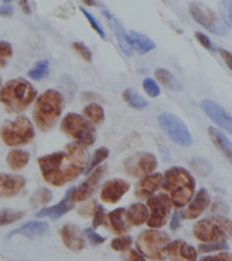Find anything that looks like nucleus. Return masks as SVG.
<instances>
[{"label": "nucleus", "mask_w": 232, "mask_h": 261, "mask_svg": "<svg viewBox=\"0 0 232 261\" xmlns=\"http://www.w3.org/2000/svg\"><path fill=\"white\" fill-rule=\"evenodd\" d=\"M42 178L50 185L63 187L76 179L89 166V154L84 147L69 143L64 150L38 158Z\"/></svg>", "instance_id": "obj_1"}, {"label": "nucleus", "mask_w": 232, "mask_h": 261, "mask_svg": "<svg viewBox=\"0 0 232 261\" xmlns=\"http://www.w3.org/2000/svg\"><path fill=\"white\" fill-rule=\"evenodd\" d=\"M168 193L171 205L177 208L185 207L194 196L195 181L183 167H171L163 175L162 187Z\"/></svg>", "instance_id": "obj_2"}, {"label": "nucleus", "mask_w": 232, "mask_h": 261, "mask_svg": "<svg viewBox=\"0 0 232 261\" xmlns=\"http://www.w3.org/2000/svg\"><path fill=\"white\" fill-rule=\"evenodd\" d=\"M64 108V98L57 90H46L37 98L33 117L41 130H50L56 125Z\"/></svg>", "instance_id": "obj_3"}, {"label": "nucleus", "mask_w": 232, "mask_h": 261, "mask_svg": "<svg viewBox=\"0 0 232 261\" xmlns=\"http://www.w3.org/2000/svg\"><path fill=\"white\" fill-rule=\"evenodd\" d=\"M37 97L36 89L26 79L18 77L7 82L0 89V102L8 112L18 113L27 108Z\"/></svg>", "instance_id": "obj_4"}, {"label": "nucleus", "mask_w": 232, "mask_h": 261, "mask_svg": "<svg viewBox=\"0 0 232 261\" xmlns=\"http://www.w3.org/2000/svg\"><path fill=\"white\" fill-rule=\"evenodd\" d=\"M231 220L223 216H212L197 222L193 234L204 244H211L217 241H225L231 236Z\"/></svg>", "instance_id": "obj_5"}, {"label": "nucleus", "mask_w": 232, "mask_h": 261, "mask_svg": "<svg viewBox=\"0 0 232 261\" xmlns=\"http://www.w3.org/2000/svg\"><path fill=\"white\" fill-rule=\"evenodd\" d=\"M0 138L10 147L24 146L34 139V126L27 117L19 116L4 122L0 128Z\"/></svg>", "instance_id": "obj_6"}, {"label": "nucleus", "mask_w": 232, "mask_h": 261, "mask_svg": "<svg viewBox=\"0 0 232 261\" xmlns=\"http://www.w3.org/2000/svg\"><path fill=\"white\" fill-rule=\"evenodd\" d=\"M170 244V237L160 230H146L138 236L136 245L142 256L151 260L163 261L166 258V246Z\"/></svg>", "instance_id": "obj_7"}, {"label": "nucleus", "mask_w": 232, "mask_h": 261, "mask_svg": "<svg viewBox=\"0 0 232 261\" xmlns=\"http://www.w3.org/2000/svg\"><path fill=\"white\" fill-rule=\"evenodd\" d=\"M61 129L67 135H69L71 138L75 139L79 146L84 147V148L93 146L97 139L95 128L93 124L77 113L67 114L61 122Z\"/></svg>", "instance_id": "obj_8"}, {"label": "nucleus", "mask_w": 232, "mask_h": 261, "mask_svg": "<svg viewBox=\"0 0 232 261\" xmlns=\"http://www.w3.org/2000/svg\"><path fill=\"white\" fill-rule=\"evenodd\" d=\"M158 122L172 142L183 147L191 146L193 138H191L187 126L185 125V122L178 116L166 112V113L159 114Z\"/></svg>", "instance_id": "obj_9"}, {"label": "nucleus", "mask_w": 232, "mask_h": 261, "mask_svg": "<svg viewBox=\"0 0 232 261\" xmlns=\"http://www.w3.org/2000/svg\"><path fill=\"white\" fill-rule=\"evenodd\" d=\"M190 14L199 24H202L204 28L208 29L209 32L217 36H225L228 33V28L223 23V20L220 19L217 14H216L212 8L202 3H191L190 7Z\"/></svg>", "instance_id": "obj_10"}, {"label": "nucleus", "mask_w": 232, "mask_h": 261, "mask_svg": "<svg viewBox=\"0 0 232 261\" xmlns=\"http://www.w3.org/2000/svg\"><path fill=\"white\" fill-rule=\"evenodd\" d=\"M158 161L151 152H137L124 162V170L132 177H146L156 170Z\"/></svg>", "instance_id": "obj_11"}, {"label": "nucleus", "mask_w": 232, "mask_h": 261, "mask_svg": "<svg viewBox=\"0 0 232 261\" xmlns=\"http://www.w3.org/2000/svg\"><path fill=\"white\" fill-rule=\"evenodd\" d=\"M147 205L150 207L151 215L148 216L147 224L148 227L160 228L167 223V218L171 212V201L166 195H156L151 196Z\"/></svg>", "instance_id": "obj_12"}, {"label": "nucleus", "mask_w": 232, "mask_h": 261, "mask_svg": "<svg viewBox=\"0 0 232 261\" xmlns=\"http://www.w3.org/2000/svg\"><path fill=\"white\" fill-rule=\"evenodd\" d=\"M107 171V166L103 165V166H99L97 169H94L90 175L87 177L84 182L81 184L79 188H75V191L72 193V200L73 203L75 201H84L89 197L94 195V192L97 191L98 185H99V181L103 178V175L106 174Z\"/></svg>", "instance_id": "obj_13"}, {"label": "nucleus", "mask_w": 232, "mask_h": 261, "mask_svg": "<svg viewBox=\"0 0 232 261\" xmlns=\"http://www.w3.org/2000/svg\"><path fill=\"white\" fill-rule=\"evenodd\" d=\"M201 108H202L205 114L211 118L212 121H215L217 125L224 128L227 132H232L231 116L219 103H216V102L211 101V99H204V101H201Z\"/></svg>", "instance_id": "obj_14"}, {"label": "nucleus", "mask_w": 232, "mask_h": 261, "mask_svg": "<svg viewBox=\"0 0 232 261\" xmlns=\"http://www.w3.org/2000/svg\"><path fill=\"white\" fill-rule=\"evenodd\" d=\"M129 182L121 178L109 179L105 185L102 187L101 199L107 204H115L122 199V196L129 191Z\"/></svg>", "instance_id": "obj_15"}, {"label": "nucleus", "mask_w": 232, "mask_h": 261, "mask_svg": "<svg viewBox=\"0 0 232 261\" xmlns=\"http://www.w3.org/2000/svg\"><path fill=\"white\" fill-rule=\"evenodd\" d=\"M166 257L170 261H197V250L182 240H177L166 246Z\"/></svg>", "instance_id": "obj_16"}, {"label": "nucleus", "mask_w": 232, "mask_h": 261, "mask_svg": "<svg viewBox=\"0 0 232 261\" xmlns=\"http://www.w3.org/2000/svg\"><path fill=\"white\" fill-rule=\"evenodd\" d=\"M60 236L65 246L72 252H81L85 248V241L76 224H64L61 228Z\"/></svg>", "instance_id": "obj_17"}, {"label": "nucleus", "mask_w": 232, "mask_h": 261, "mask_svg": "<svg viewBox=\"0 0 232 261\" xmlns=\"http://www.w3.org/2000/svg\"><path fill=\"white\" fill-rule=\"evenodd\" d=\"M26 185V179L18 174H3L0 173V197H14Z\"/></svg>", "instance_id": "obj_18"}, {"label": "nucleus", "mask_w": 232, "mask_h": 261, "mask_svg": "<svg viewBox=\"0 0 232 261\" xmlns=\"http://www.w3.org/2000/svg\"><path fill=\"white\" fill-rule=\"evenodd\" d=\"M162 181L163 175L160 173L142 177L136 187V196L138 199H150L151 196H154L155 192L162 187Z\"/></svg>", "instance_id": "obj_19"}, {"label": "nucleus", "mask_w": 232, "mask_h": 261, "mask_svg": "<svg viewBox=\"0 0 232 261\" xmlns=\"http://www.w3.org/2000/svg\"><path fill=\"white\" fill-rule=\"evenodd\" d=\"M103 15L106 16V19L109 22L110 28L113 29V32L114 34H115V37H117V41L118 44H120V48H121L122 52L125 53L126 56H132V55H133V49L130 46L129 38H128V33L125 32L124 26H122V24L118 22L117 18L114 15H111L109 11H106L105 10V11H103Z\"/></svg>", "instance_id": "obj_20"}, {"label": "nucleus", "mask_w": 232, "mask_h": 261, "mask_svg": "<svg viewBox=\"0 0 232 261\" xmlns=\"http://www.w3.org/2000/svg\"><path fill=\"white\" fill-rule=\"evenodd\" d=\"M73 191H75V188H71V189L67 192V195H65L64 199L61 200L59 204H56V205H53V207H46L44 208V210H41L40 212H37V218L48 216V218H52V219H57V218H60V216H63L64 214H67L69 210H72Z\"/></svg>", "instance_id": "obj_21"}, {"label": "nucleus", "mask_w": 232, "mask_h": 261, "mask_svg": "<svg viewBox=\"0 0 232 261\" xmlns=\"http://www.w3.org/2000/svg\"><path fill=\"white\" fill-rule=\"evenodd\" d=\"M211 204V197L208 193L207 189H199L198 193L194 196V199L191 200V203L189 204V207L185 211V216L187 219H195L202 214Z\"/></svg>", "instance_id": "obj_22"}, {"label": "nucleus", "mask_w": 232, "mask_h": 261, "mask_svg": "<svg viewBox=\"0 0 232 261\" xmlns=\"http://www.w3.org/2000/svg\"><path fill=\"white\" fill-rule=\"evenodd\" d=\"M49 232V226L46 222L42 220H33L28 223L20 226L19 228H16L14 231L8 234V237L14 236H22L27 237V238H36V237H42Z\"/></svg>", "instance_id": "obj_23"}, {"label": "nucleus", "mask_w": 232, "mask_h": 261, "mask_svg": "<svg viewBox=\"0 0 232 261\" xmlns=\"http://www.w3.org/2000/svg\"><path fill=\"white\" fill-rule=\"evenodd\" d=\"M125 220L132 226H141L148 220V208L141 203L130 205L125 210Z\"/></svg>", "instance_id": "obj_24"}, {"label": "nucleus", "mask_w": 232, "mask_h": 261, "mask_svg": "<svg viewBox=\"0 0 232 261\" xmlns=\"http://www.w3.org/2000/svg\"><path fill=\"white\" fill-rule=\"evenodd\" d=\"M128 38H129V44L132 46L133 50H137L138 53H148L151 50H154L156 48V45L151 38H148L147 36L141 34L138 32H129L128 34Z\"/></svg>", "instance_id": "obj_25"}, {"label": "nucleus", "mask_w": 232, "mask_h": 261, "mask_svg": "<svg viewBox=\"0 0 232 261\" xmlns=\"http://www.w3.org/2000/svg\"><path fill=\"white\" fill-rule=\"evenodd\" d=\"M124 218H125V210L124 208H117V210H114L107 215L110 227H111L114 234H117V236H124L125 232L130 230L129 224L126 223V220Z\"/></svg>", "instance_id": "obj_26"}, {"label": "nucleus", "mask_w": 232, "mask_h": 261, "mask_svg": "<svg viewBox=\"0 0 232 261\" xmlns=\"http://www.w3.org/2000/svg\"><path fill=\"white\" fill-rule=\"evenodd\" d=\"M209 135H211L212 140H213V143L216 144V147L219 148L221 152H223L225 156H227L228 159L232 158V144H231V140L225 136V135L221 132V130H219L217 128H213V126H211L209 128Z\"/></svg>", "instance_id": "obj_27"}, {"label": "nucleus", "mask_w": 232, "mask_h": 261, "mask_svg": "<svg viewBox=\"0 0 232 261\" xmlns=\"http://www.w3.org/2000/svg\"><path fill=\"white\" fill-rule=\"evenodd\" d=\"M30 154L23 150H11L7 155V165L12 170H22L27 166Z\"/></svg>", "instance_id": "obj_28"}, {"label": "nucleus", "mask_w": 232, "mask_h": 261, "mask_svg": "<svg viewBox=\"0 0 232 261\" xmlns=\"http://www.w3.org/2000/svg\"><path fill=\"white\" fill-rule=\"evenodd\" d=\"M155 76H156V79H158L163 86H166L167 89L174 90V91H178V90L182 89V87H181V83H179V82L175 79L174 75H172L170 71H167V69L158 68L155 71Z\"/></svg>", "instance_id": "obj_29"}, {"label": "nucleus", "mask_w": 232, "mask_h": 261, "mask_svg": "<svg viewBox=\"0 0 232 261\" xmlns=\"http://www.w3.org/2000/svg\"><path fill=\"white\" fill-rule=\"evenodd\" d=\"M122 97H124V99L126 101V103L129 106H132V108H134V109H144V108L148 106V102H147L146 99L133 89H126L125 91H124V95H122Z\"/></svg>", "instance_id": "obj_30"}, {"label": "nucleus", "mask_w": 232, "mask_h": 261, "mask_svg": "<svg viewBox=\"0 0 232 261\" xmlns=\"http://www.w3.org/2000/svg\"><path fill=\"white\" fill-rule=\"evenodd\" d=\"M84 116L89 118V121L91 124H99L105 118V112H103L101 105H98V103H90V105H87L84 108Z\"/></svg>", "instance_id": "obj_31"}, {"label": "nucleus", "mask_w": 232, "mask_h": 261, "mask_svg": "<svg viewBox=\"0 0 232 261\" xmlns=\"http://www.w3.org/2000/svg\"><path fill=\"white\" fill-rule=\"evenodd\" d=\"M24 216L23 211H18V210H10V208H4L0 211V226H8V224L18 222Z\"/></svg>", "instance_id": "obj_32"}, {"label": "nucleus", "mask_w": 232, "mask_h": 261, "mask_svg": "<svg viewBox=\"0 0 232 261\" xmlns=\"http://www.w3.org/2000/svg\"><path fill=\"white\" fill-rule=\"evenodd\" d=\"M52 199V192L49 191V189H46V188H41V189H38V191L32 196V199H30V205H32V207L45 205V204H48Z\"/></svg>", "instance_id": "obj_33"}, {"label": "nucleus", "mask_w": 232, "mask_h": 261, "mask_svg": "<svg viewBox=\"0 0 232 261\" xmlns=\"http://www.w3.org/2000/svg\"><path fill=\"white\" fill-rule=\"evenodd\" d=\"M107 156H109V150H107L106 147L98 148V150L94 152V156L93 159H91V162H89V166H87V169H85V173L90 174V173H91V171H93L98 165H101V163L103 162Z\"/></svg>", "instance_id": "obj_34"}, {"label": "nucleus", "mask_w": 232, "mask_h": 261, "mask_svg": "<svg viewBox=\"0 0 232 261\" xmlns=\"http://www.w3.org/2000/svg\"><path fill=\"white\" fill-rule=\"evenodd\" d=\"M49 71V61L48 60H41L36 64V67L28 71V76L36 81H41L42 77L48 73Z\"/></svg>", "instance_id": "obj_35"}, {"label": "nucleus", "mask_w": 232, "mask_h": 261, "mask_svg": "<svg viewBox=\"0 0 232 261\" xmlns=\"http://www.w3.org/2000/svg\"><path fill=\"white\" fill-rule=\"evenodd\" d=\"M219 10H220V15H221V20L223 23L229 29L232 22V2L231 0H223L221 3L219 4Z\"/></svg>", "instance_id": "obj_36"}, {"label": "nucleus", "mask_w": 232, "mask_h": 261, "mask_svg": "<svg viewBox=\"0 0 232 261\" xmlns=\"http://www.w3.org/2000/svg\"><path fill=\"white\" fill-rule=\"evenodd\" d=\"M132 244H133V240H132L130 237L124 236L118 237V238H114L110 245H111V248H113L114 250H117V252H125V250H128V249L132 246Z\"/></svg>", "instance_id": "obj_37"}, {"label": "nucleus", "mask_w": 232, "mask_h": 261, "mask_svg": "<svg viewBox=\"0 0 232 261\" xmlns=\"http://www.w3.org/2000/svg\"><path fill=\"white\" fill-rule=\"evenodd\" d=\"M227 241H217V242H211V244H201L198 246V250L201 253L216 252V250H228Z\"/></svg>", "instance_id": "obj_38"}, {"label": "nucleus", "mask_w": 232, "mask_h": 261, "mask_svg": "<svg viewBox=\"0 0 232 261\" xmlns=\"http://www.w3.org/2000/svg\"><path fill=\"white\" fill-rule=\"evenodd\" d=\"M142 89L146 90V93L152 98L160 95V87H159V86L156 85V82H155L154 79H151V77H146V79L142 81Z\"/></svg>", "instance_id": "obj_39"}, {"label": "nucleus", "mask_w": 232, "mask_h": 261, "mask_svg": "<svg viewBox=\"0 0 232 261\" xmlns=\"http://www.w3.org/2000/svg\"><path fill=\"white\" fill-rule=\"evenodd\" d=\"M80 11H81V14H83V15L85 16V19L89 20V23L91 24V26H93L94 30H95V32H97L98 34H99V36H101L102 38H103V40H105V38H106L105 30H103V28H102V26H101V23L98 22L97 18H95V16H94V15H91V14H90V12L87 11V10H84V8H80Z\"/></svg>", "instance_id": "obj_40"}, {"label": "nucleus", "mask_w": 232, "mask_h": 261, "mask_svg": "<svg viewBox=\"0 0 232 261\" xmlns=\"http://www.w3.org/2000/svg\"><path fill=\"white\" fill-rule=\"evenodd\" d=\"M12 56V46L8 42L0 41V67H4Z\"/></svg>", "instance_id": "obj_41"}, {"label": "nucleus", "mask_w": 232, "mask_h": 261, "mask_svg": "<svg viewBox=\"0 0 232 261\" xmlns=\"http://www.w3.org/2000/svg\"><path fill=\"white\" fill-rule=\"evenodd\" d=\"M84 234L85 237H87V240L90 241V244L93 245V246H97V245H101L105 242V237L97 234L93 228H85Z\"/></svg>", "instance_id": "obj_42"}, {"label": "nucleus", "mask_w": 232, "mask_h": 261, "mask_svg": "<svg viewBox=\"0 0 232 261\" xmlns=\"http://www.w3.org/2000/svg\"><path fill=\"white\" fill-rule=\"evenodd\" d=\"M73 49L76 50L79 55H80L85 61H91L93 60V55H91V50H90L84 44H81V42H73Z\"/></svg>", "instance_id": "obj_43"}, {"label": "nucleus", "mask_w": 232, "mask_h": 261, "mask_svg": "<svg viewBox=\"0 0 232 261\" xmlns=\"http://www.w3.org/2000/svg\"><path fill=\"white\" fill-rule=\"evenodd\" d=\"M106 218L105 210L102 207H95V212H94V218H93V228H97L98 226H101L103 224Z\"/></svg>", "instance_id": "obj_44"}, {"label": "nucleus", "mask_w": 232, "mask_h": 261, "mask_svg": "<svg viewBox=\"0 0 232 261\" xmlns=\"http://www.w3.org/2000/svg\"><path fill=\"white\" fill-rule=\"evenodd\" d=\"M195 38H197V41H198L199 44L202 45L204 48H207L208 50H212V52H215L216 50L215 45L212 44V41L209 40V37H207L205 34L197 32L195 33Z\"/></svg>", "instance_id": "obj_45"}, {"label": "nucleus", "mask_w": 232, "mask_h": 261, "mask_svg": "<svg viewBox=\"0 0 232 261\" xmlns=\"http://www.w3.org/2000/svg\"><path fill=\"white\" fill-rule=\"evenodd\" d=\"M199 261H231V254L227 252H221L215 256H208L201 258Z\"/></svg>", "instance_id": "obj_46"}, {"label": "nucleus", "mask_w": 232, "mask_h": 261, "mask_svg": "<svg viewBox=\"0 0 232 261\" xmlns=\"http://www.w3.org/2000/svg\"><path fill=\"white\" fill-rule=\"evenodd\" d=\"M183 214L181 211H177L172 215V219H171V228L172 230H178L179 226H181V222H182Z\"/></svg>", "instance_id": "obj_47"}, {"label": "nucleus", "mask_w": 232, "mask_h": 261, "mask_svg": "<svg viewBox=\"0 0 232 261\" xmlns=\"http://www.w3.org/2000/svg\"><path fill=\"white\" fill-rule=\"evenodd\" d=\"M95 207H97V205H95V201H90V203H87L79 210V214H81L83 216L91 215V212H93V210H95Z\"/></svg>", "instance_id": "obj_48"}, {"label": "nucleus", "mask_w": 232, "mask_h": 261, "mask_svg": "<svg viewBox=\"0 0 232 261\" xmlns=\"http://www.w3.org/2000/svg\"><path fill=\"white\" fill-rule=\"evenodd\" d=\"M128 261H146V257L142 256L138 250H130L129 256H128Z\"/></svg>", "instance_id": "obj_49"}, {"label": "nucleus", "mask_w": 232, "mask_h": 261, "mask_svg": "<svg viewBox=\"0 0 232 261\" xmlns=\"http://www.w3.org/2000/svg\"><path fill=\"white\" fill-rule=\"evenodd\" d=\"M14 14V8L10 4H3L0 6V16H12Z\"/></svg>", "instance_id": "obj_50"}, {"label": "nucleus", "mask_w": 232, "mask_h": 261, "mask_svg": "<svg viewBox=\"0 0 232 261\" xmlns=\"http://www.w3.org/2000/svg\"><path fill=\"white\" fill-rule=\"evenodd\" d=\"M219 53L220 56L223 57L224 60H225V63H227V67L228 68H231V53L227 52V50H224V49H219Z\"/></svg>", "instance_id": "obj_51"}, {"label": "nucleus", "mask_w": 232, "mask_h": 261, "mask_svg": "<svg viewBox=\"0 0 232 261\" xmlns=\"http://www.w3.org/2000/svg\"><path fill=\"white\" fill-rule=\"evenodd\" d=\"M20 7L23 8V11L26 12V14H30V8H28V3L27 2H20Z\"/></svg>", "instance_id": "obj_52"}, {"label": "nucleus", "mask_w": 232, "mask_h": 261, "mask_svg": "<svg viewBox=\"0 0 232 261\" xmlns=\"http://www.w3.org/2000/svg\"><path fill=\"white\" fill-rule=\"evenodd\" d=\"M0 89H2V79H0Z\"/></svg>", "instance_id": "obj_53"}]
</instances>
